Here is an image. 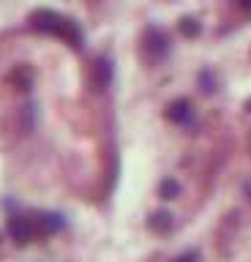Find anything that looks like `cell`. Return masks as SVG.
Listing matches in <instances>:
<instances>
[{"instance_id": "1", "label": "cell", "mask_w": 251, "mask_h": 262, "mask_svg": "<svg viewBox=\"0 0 251 262\" xmlns=\"http://www.w3.org/2000/svg\"><path fill=\"white\" fill-rule=\"evenodd\" d=\"M30 22H33L36 30L52 33V36H60V38H66V30H69V25H71V19L50 11V8H38V11L30 16Z\"/></svg>"}, {"instance_id": "2", "label": "cell", "mask_w": 251, "mask_h": 262, "mask_svg": "<svg viewBox=\"0 0 251 262\" xmlns=\"http://www.w3.org/2000/svg\"><path fill=\"white\" fill-rule=\"evenodd\" d=\"M9 232L14 237V243L17 246H25L30 237H33L36 232V227H33V219H25V216H14L9 221Z\"/></svg>"}, {"instance_id": "3", "label": "cell", "mask_w": 251, "mask_h": 262, "mask_svg": "<svg viewBox=\"0 0 251 262\" xmlns=\"http://www.w3.org/2000/svg\"><path fill=\"white\" fill-rule=\"evenodd\" d=\"M93 82H96V90H104L112 82V63L107 60V57H101L99 63H96L93 69Z\"/></svg>"}, {"instance_id": "4", "label": "cell", "mask_w": 251, "mask_h": 262, "mask_svg": "<svg viewBox=\"0 0 251 262\" xmlns=\"http://www.w3.org/2000/svg\"><path fill=\"white\" fill-rule=\"evenodd\" d=\"M189 115H191V104L186 101V98H177V101H172V104H169V110H167V118L175 120V123L189 120Z\"/></svg>"}, {"instance_id": "5", "label": "cell", "mask_w": 251, "mask_h": 262, "mask_svg": "<svg viewBox=\"0 0 251 262\" xmlns=\"http://www.w3.org/2000/svg\"><path fill=\"white\" fill-rule=\"evenodd\" d=\"M148 224H150V229H153V232H167V229L172 227V213H167V210H158V213H153Z\"/></svg>"}, {"instance_id": "6", "label": "cell", "mask_w": 251, "mask_h": 262, "mask_svg": "<svg viewBox=\"0 0 251 262\" xmlns=\"http://www.w3.org/2000/svg\"><path fill=\"white\" fill-rule=\"evenodd\" d=\"M148 38H150V49H153V52H156V55H167L169 44H167V36L158 28H150L148 30Z\"/></svg>"}, {"instance_id": "7", "label": "cell", "mask_w": 251, "mask_h": 262, "mask_svg": "<svg viewBox=\"0 0 251 262\" xmlns=\"http://www.w3.org/2000/svg\"><path fill=\"white\" fill-rule=\"evenodd\" d=\"M38 227H41V232H58L63 227V219L55 216V213H44V216L38 219Z\"/></svg>"}, {"instance_id": "8", "label": "cell", "mask_w": 251, "mask_h": 262, "mask_svg": "<svg viewBox=\"0 0 251 262\" xmlns=\"http://www.w3.org/2000/svg\"><path fill=\"white\" fill-rule=\"evenodd\" d=\"M9 79L14 82V85H19V90H28V88H30V79H33V77H30L28 69H17Z\"/></svg>"}, {"instance_id": "9", "label": "cell", "mask_w": 251, "mask_h": 262, "mask_svg": "<svg viewBox=\"0 0 251 262\" xmlns=\"http://www.w3.org/2000/svg\"><path fill=\"white\" fill-rule=\"evenodd\" d=\"M180 33H183V36H189V38L199 36V22L194 19V16H186V19H180Z\"/></svg>"}, {"instance_id": "10", "label": "cell", "mask_w": 251, "mask_h": 262, "mask_svg": "<svg viewBox=\"0 0 251 262\" xmlns=\"http://www.w3.org/2000/svg\"><path fill=\"white\" fill-rule=\"evenodd\" d=\"M158 191H161V196H164V200H175V196H177V191H180V186H177L172 178H167L164 183H161V188H158Z\"/></svg>"}, {"instance_id": "11", "label": "cell", "mask_w": 251, "mask_h": 262, "mask_svg": "<svg viewBox=\"0 0 251 262\" xmlns=\"http://www.w3.org/2000/svg\"><path fill=\"white\" fill-rule=\"evenodd\" d=\"M199 259V254L197 251H189V254H183V257H177L175 262H197Z\"/></svg>"}, {"instance_id": "12", "label": "cell", "mask_w": 251, "mask_h": 262, "mask_svg": "<svg viewBox=\"0 0 251 262\" xmlns=\"http://www.w3.org/2000/svg\"><path fill=\"white\" fill-rule=\"evenodd\" d=\"M240 3H243V6H246V8H251V0H240Z\"/></svg>"}, {"instance_id": "13", "label": "cell", "mask_w": 251, "mask_h": 262, "mask_svg": "<svg viewBox=\"0 0 251 262\" xmlns=\"http://www.w3.org/2000/svg\"><path fill=\"white\" fill-rule=\"evenodd\" d=\"M246 110H248V112H251V98H248V101H246Z\"/></svg>"}]
</instances>
